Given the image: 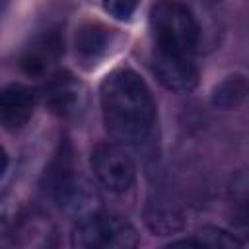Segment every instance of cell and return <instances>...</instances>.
Segmentation results:
<instances>
[{"mask_svg": "<svg viewBox=\"0 0 249 249\" xmlns=\"http://www.w3.org/2000/svg\"><path fill=\"white\" fill-rule=\"evenodd\" d=\"M146 222L152 231L158 235H169L183 228V216L173 210H154L146 216Z\"/></svg>", "mask_w": 249, "mask_h": 249, "instance_id": "cell-11", "label": "cell"}, {"mask_svg": "<svg viewBox=\"0 0 249 249\" xmlns=\"http://www.w3.org/2000/svg\"><path fill=\"white\" fill-rule=\"evenodd\" d=\"M196 237H198V241L204 247H212V249L214 247H224V249L241 247V241L233 233H230V231H226L222 228H216V226H204V228H200Z\"/></svg>", "mask_w": 249, "mask_h": 249, "instance_id": "cell-12", "label": "cell"}, {"mask_svg": "<svg viewBox=\"0 0 249 249\" xmlns=\"http://www.w3.org/2000/svg\"><path fill=\"white\" fill-rule=\"evenodd\" d=\"M4 4H6V0H0V12H2V8H4Z\"/></svg>", "mask_w": 249, "mask_h": 249, "instance_id": "cell-16", "label": "cell"}, {"mask_svg": "<svg viewBox=\"0 0 249 249\" xmlns=\"http://www.w3.org/2000/svg\"><path fill=\"white\" fill-rule=\"evenodd\" d=\"M138 4L140 0H103V10L119 21H128L134 16Z\"/></svg>", "mask_w": 249, "mask_h": 249, "instance_id": "cell-13", "label": "cell"}, {"mask_svg": "<svg viewBox=\"0 0 249 249\" xmlns=\"http://www.w3.org/2000/svg\"><path fill=\"white\" fill-rule=\"evenodd\" d=\"M6 169H8V154H6V150L0 146V177L4 175Z\"/></svg>", "mask_w": 249, "mask_h": 249, "instance_id": "cell-15", "label": "cell"}, {"mask_svg": "<svg viewBox=\"0 0 249 249\" xmlns=\"http://www.w3.org/2000/svg\"><path fill=\"white\" fill-rule=\"evenodd\" d=\"M16 216H18V208L14 200L2 196L0 198V237L12 230V226L16 224Z\"/></svg>", "mask_w": 249, "mask_h": 249, "instance_id": "cell-14", "label": "cell"}, {"mask_svg": "<svg viewBox=\"0 0 249 249\" xmlns=\"http://www.w3.org/2000/svg\"><path fill=\"white\" fill-rule=\"evenodd\" d=\"M89 165L97 181L111 193H124L136 181V165L119 144H95L89 154Z\"/></svg>", "mask_w": 249, "mask_h": 249, "instance_id": "cell-4", "label": "cell"}, {"mask_svg": "<svg viewBox=\"0 0 249 249\" xmlns=\"http://www.w3.org/2000/svg\"><path fill=\"white\" fill-rule=\"evenodd\" d=\"M99 103L105 130L121 144L144 142L156 123V101L142 80L130 68L109 72L99 86Z\"/></svg>", "mask_w": 249, "mask_h": 249, "instance_id": "cell-1", "label": "cell"}, {"mask_svg": "<svg viewBox=\"0 0 249 249\" xmlns=\"http://www.w3.org/2000/svg\"><path fill=\"white\" fill-rule=\"evenodd\" d=\"M35 93L23 84H8L0 89V126L8 132L21 130L33 117Z\"/></svg>", "mask_w": 249, "mask_h": 249, "instance_id": "cell-7", "label": "cell"}, {"mask_svg": "<svg viewBox=\"0 0 249 249\" xmlns=\"http://www.w3.org/2000/svg\"><path fill=\"white\" fill-rule=\"evenodd\" d=\"M72 247L78 249H132L138 245L136 228L123 216L117 214H89L80 218L70 235Z\"/></svg>", "mask_w": 249, "mask_h": 249, "instance_id": "cell-3", "label": "cell"}, {"mask_svg": "<svg viewBox=\"0 0 249 249\" xmlns=\"http://www.w3.org/2000/svg\"><path fill=\"white\" fill-rule=\"evenodd\" d=\"M152 70L158 82L175 93H191L198 86V70L187 54L158 51L152 56Z\"/></svg>", "mask_w": 249, "mask_h": 249, "instance_id": "cell-6", "label": "cell"}, {"mask_svg": "<svg viewBox=\"0 0 249 249\" xmlns=\"http://www.w3.org/2000/svg\"><path fill=\"white\" fill-rule=\"evenodd\" d=\"M150 27L158 51L189 54L198 43V23L191 10L175 0H161L152 8Z\"/></svg>", "mask_w": 249, "mask_h": 249, "instance_id": "cell-2", "label": "cell"}, {"mask_svg": "<svg viewBox=\"0 0 249 249\" xmlns=\"http://www.w3.org/2000/svg\"><path fill=\"white\" fill-rule=\"evenodd\" d=\"M60 53H62L60 31L49 29L37 35L25 47V51L19 56V68L29 78H43L51 70V66L56 62Z\"/></svg>", "mask_w": 249, "mask_h": 249, "instance_id": "cell-8", "label": "cell"}, {"mask_svg": "<svg viewBox=\"0 0 249 249\" xmlns=\"http://www.w3.org/2000/svg\"><path fill=\"white\" fill-rule=\"evenodd\" d=\"M247 93H249L247 76L241 74V72H235V74L226 76L222 82H218L214 86V89L210 93V101L216 109L233 111V109H239L245 103Z\"/></svg>", "mask_w": 249, "mask_h": 249, "instance_id": "cell-10", "label": "cell"}, {"mask_svg": "<svg viewBox=\"0 0 249 249\" xmlns=\"http://www.w3.org/2000/svg\"><path fill=\"white\" fill-rule=\"evenodd\" d=\"M45 105L60 119H74L86 107V86L70 72H58L47 82Z\"/></svg>", "mask_w": 249, "mask_h": 249, "instance_id": "cell-5", "label": "cell"}, {"mask_svg": "<svg viewBox=\"0 0 249 249\" xmlns=\"http://www.w3.org/2000/svg\"><path fill=\"white\" fill-rule=\"evenodd\" d=\"M111 37H113V29H109L101 21L88 19L80 23V27L76 29V37H74L76 54L82 60L95 62L107 53L111 45Z\"/></svg>", "mask_w": 249, "mask_h": 249, "instance_id": "cell-9", "label": "cell"}]
</instances>
